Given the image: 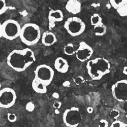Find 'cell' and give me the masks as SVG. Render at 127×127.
<instances>
[{
  "mask_svg": "<svg viewBox=\"0 0 127 127\" xmlns=\"http://www.w3.org/2000/svg\"><path fill=\"white\" fill-rule=\"evenodd\" d=\"M123 127H127V124H126V123H124V125H123Z\"/></svg>",
  "mask_w": 127,
  "mask_h": 127,
  "instance_id": "obj_30",
  "label": "cell"
},
{
  "mask_svg": "<svg viewBox=\"0 0 127 127\" xmlns=\"http://www.w3.org/2000/svg\"><path fill=\"white\" fill-rule=\"evenodd\" d=\"M120 115V112L117 109H113L110 112V116H111L113 119L116 120Z\"/></svg>",
  "mask_w": 127,
  "mask_h": 127,
  "instance_id": "obj_23",
  "label": "cell"
},
{
  "mask_svg": "<svg viewBox=\"0 0 127 127\" xmlns=\"http://www.w3.org/2000/svg\"><path fill=\"white\" fill-rule=\"evenodd\" d=\"M118 14L121 17H127V4L123 5L120 6L116 10Z\"/></svg>",
  "mask_w": 127,
  "mask_h": 127,
  "instance_id": "obj_20",
  "label": "cell"
},
{
  "mask_svg": "<svg viewBox=\"0 0 127 127\" xmlns=\"http://www.w3.org/2000/svg\"><path fill=\"white\" fill-rule=\"evenodd\" d=\"M17 100V95L14 89L5 88L0 91V107L9 108L14 106Z\"/></svg>",
  "mask_w": 127,
  "mask_h": 127,
  "instance_id": "obj_9",
  "label": "cell"
},
{
  "mask_svg": "<svg viewBox=\"0 0 127 127\" xmlns=\"http://www.w3.org/2000/svg\"><path fill=\"white\" fill-rule=\"evenodd\" d=\"M61 106V103L60 102H55L54 104V107L56 108H60V107Z\"/></svg>",
  "mask_w": 127,
  "mask_h": 127,
  "instance_id": "obj_27",
  "label": "cell"
},
{
  "mask_svg": "<svg viewBox=\"0 0 127 127\" xmlns=\"http://www.w3.org/2000/svg\"><path fill=\"white\" fill-rule=\"evenodd\" d=\"M108 122L105 119H101L99 122V127H108Z\"/></svg>",
  "mask_w": 127,
  "mask_h": 127,
  "instance_id": "obj_25",
  "label": "cell"
},
{
  "mask_svg": "<svg viewBox=\"0 0 127 127\" xmlns=\"http://www.w3.org/2000/svg\"><path fill=\"white\" fill-rule=\"evenodd\" d=\"M109 3L112 7L117 10L120 6L127 4V0H110Z\"/></svg>",
  "mask_w": 127,
  "mask_h": 127,
  "instance_id": "obj_19",
  "label": "cell"
},
{
  "mask_svg": "<svg viewBox=\"0 0 127 127\" xmlns=\"http://www.w3.org/2000/svg\"><path fill=\"white\" fill-rule=\"evenodd\" d=\"M34 53L31 49L25 48L14 49L9 53L6 58V63L14 70L21 72L25 71L35 61Z\"/></svg>",
  "mask_w": 127,
  "mask_h": 127,
  "instance_id": "obj_1",
  "label": "cell"
},
{
  "mask_svg": "<svg viewBox=\"0 0 127 127\" xmlns=\"http://www.w3.org/2000/svg\"><path fill=\"white\" fill-rule=\"evenodd\" d=\"M123 125H124V123H123L120 120H116L112 122L110 127H123Z\"/></svg>",
  "mask_w": 127,
  "mask_h": 127,
  "instance_id": "obj_24",
  "label": "cell"
},
{
  "mask_svg": "<svg viewBox=\"0 0 127 127\" xmlns=\"http://www.w3.org/2000/svg\"><path fill=\"white\" fill-rule=\"evenodd\" d=\"M64 28L69 35L76 37L84 33L86 29V24L81 18L72 16L65 21Z\"/></svg>",
  "mask_w": 127,
  "mask_h": 127,
  "instance_id": "obj_5",
  "label": "cell"
},
{
  "mask_svg": "<svg viewBox=\"0 0 127 127\" xmlns=\"http://www.w3.org/2000/svg\"><path fill=\"white\" fill-rule=\"evenodd\" d=\"M47 86L39 80L34 78L32 82V88L38 94H45L47 92Z\"/></svg>",
  "mask_w": 127,
  "mask_h": 127,
  "instance_id": "obj_15",
  "label": "cell"
},
{
  "mask_svg": "<svg viewBox=\"0 0 127 127\" xmlns=\"http://www.w3.org/2000/svg\"><path fill=\"white\" fill-rule=\"evenodd\" d=\"M123 73L124 75L127 76V66H125L123 67Z\"/></svg>",
  "mask_w": 127,
  "mask_h": 127,
  "instance_id": "obj_28",
  "label": "cell"
},
{
  "mask_svg": "<svg viewBox=\"0 0 127 127\" xmlns=\"http://www.w3.org/2000/svg\"><path fill=\"white\" fill-rule=\"evenodd\" d=\"M8 6L4 0H0V15H2L7 10Z\"/></svg>",
  "mask_w": 127,
  "mask_h": 127,
  "instance_id": "obj_21",
  "label": "cell"
},
{
  "mask_svg": "<svg viewBox=\"0 0 127 127\" xmlns=\"http://www.w3.org/2000/svg\"><path fill=\"white\" fill-rule=\"evenodd\" d=\"M7 119L10 122L14 123L16 122L17 120V117L15 113H9L7 114Z\"/></svg>",
  "mask_w": 127,
  "mask_h": 127,
  "instance_id": "obj_22",
  "label": "cell"
},
{
  "mask_svg": "<svg viewBox=\"0 0 127 127\" xmlns=\"http://www.w3.org/2000/svg\"><path fill=\"white\" fill-rule=\"evenodd\" d=\"M86 67L90 77L93 81H99L110 72L111 65L107 59L99 57L89 60Z\"/></svg>",
  "mask_w": 127,
  "mask_h": 127,
  "instance_id": "obj_2",
  "label": "cell"
},
{
  "mask_svg": "<svg viewBox=\"0 0 127 127\" xmlns=\"http://www.w3.org/2000/svg\"><path fill=\"white\" fill-rule=\"evenodd\" d=\"M113 98L120 102L127 103V80L122 79L113 84L111 88Z\"/></svg>",
  "mask_w": 127,
  "mask_h": 127,
  "instance_id": "obj_8",
  "label": "cell"
},
{
  "mask_svg": "<svg viewBox=\"0 0 127 127\" xmlns=\"http://www.w3.org/2000/svg\"><path fill=\"white\" fill-rule=\"evenodd\" d=\"M90 22H91V25L94 26L97 25L100 23L102 22V19L98 14H93L90 18Z\"/></svg>",
  "mask_w": 127,
  "mask_h": 127,
  "instance_id": "obj_18",
  "label": "cell"
},
{
  "mask_svg": "<svg viewBox=\"0 0 127 127\" xmlns=\"http://www.w3.org/2000/svg\"><path fill=\"white\" fill-rule=\"evenodd\" d=\"M39 26L33 23H29L23 25L19 38L22 42L26 46H31L37 43L41 38Z\"/></svg>",
  "mask_w": 127,
  "mask_h": 127,
  "instance_id": "obj_3",
  "label": "cell"
},
{
  "mask_svg": "<svg viewBox=\"0 0 127 127\" xmlns=\"http://www.w3.org/2000/svg\"><path fill=\"white\" fill-rule=\"evenodd\" d=\"M64 15L63 12L59 9H52L50 10L48 15V26L49 29H53L55 27L56 23L63 21Z\"/></svg>",
  "mask_w": 127,
  "mask_h": 127,
  "instance_id": "obj_11",
  "label": "cell"
},
{
  "mask_svg": "<svg viewBox=\"0 0 127 127\" xmlns=\"http://www.w3.org/2000/svg\"><path fill=\"white\" fill-rule=\"evenodd\" d=\"M93 48L85 41H81L77 48L75 56L79 61L85 62L89 61L93 54Z\"/></svg>",
  "mask_w": 127,
  "mask_h": 127,
  "instance_id": "obj_10",
  "label": "cell"
},
{
  "mask_svg": "<svg viewBox=\"0 0 127 127\" xmlns=\"http://www.w3.org/2000/svg\"><path fill=\"white\" fill-rule=\"evenodd\" d=\"M54 66L56 70L61 73L67 72L69 69L68 62L62 57H58L55 59Z\"/></svg>",
  "mask_w": 127,
  "mask_h": 127,
  "instance_id": "obj_13",
  "label": "cell"
},
{
  "mask_svg": "<svg viewBox=\"0 0 127 127\" xmlns=\"http://www.w3.org/2000/svg\"><path fill=\"white\" fill-rule=\"evenodd\" d=\"M22 27L14 19H8L0 25V36L9 40L19 38Z\"/></svg>",
  "mask_w": 127,
  "mask_h": 127,
  "instance_id": "obj_4",
  "label": "cell"
},
{
  "mask_svg": "<svg viewBox=\"0 0 127 127\" xmlns=\"http://www.w3.org/2000/svg\"><path fill=\"white\" fill-rule=\"evenodd\" d=\"M65 8L69 13L73 15L78 14L82 11L81 3L77 0H69L66 3Z\"/></svg>",
  "mask_w": 127,
  "mask_h": 127,
  "instance_id": "obj_12",
  "label": "cell"
},
{
  "mask_svg": "<svg viewBox=\"0 0 127 127\" xmlns=\"http://www.w3.org/2000/svg\"><path fill=\"white\" fill-rule=\"evenodd\" d=\"M77 48L75 45L72 43H68L65 45L63 48L64 53L67 56H72L75 55Z\"/></svg>",
  "mask_w": 127,
  "mask_h": 127,
  "instance_id": "obj_17",
  "label": "cell"
},
{
  "mask_svg": "<svg viewBox=\"0 0 127 127\" xmlns=\"http://www.w3.org/2000/svg\"><path fill=\"white\" fill-rule=\"evenodd\" d=\"M55 72L51 66L47 64L38 65L34 70V78L39 80L47 86L51 84Z\"/></svg>",
  "mask_w": 127,
  "mask_h": 127,
  "instance_id": "obj_7",
  "label": "cell"
},
{
  "mask_svg": "<svg viewBox=\"0 0 127 127\" xmlns=\"http://www.w3.org/2000/svg\"><path fill=\"white\" fill-rule=\"evenodd\" d=\"M82 115L80 109L72 107L65 109L63 114V121L67 127H77L82 121Z\"/></svg>",
  "mask_w": 127,
  "mask_h": 127,
  "instance_id": "obj_6",
  "label": "cell"
},
{
  "mask_svg": "<svg viewBox=\"0 0 127 127\" xmlns=\"http://www.w3.org/2000/svg\"><path fill=\"white\" fill-rule=\"evenodd\" d=\"M88 112L89 113H91L93 112V108L91 107H89L88 108Z\"/></svg>",
  "mask_w": 127,
  "mask_h": 127,
  "instance_id": "obj_29",
  "label": "cell"
},
{
  "mask_svg": "<svg viewBox=\"0 0 127 127\" xmlns=\"http://www.w3.org/2000/svg\"><path fill=\"white\" fill-rule=\"evenodd\" d=\"M107 26L103 22L94 26V32L95 36H102L106 34L107 32Z\"/></svg>",
  "mask_w": 127,
  "mask_h": 127,
  "instance_id": "obj_16",
  "label": "cell"
},
{
  "mask_svg": "<svg viewBox=\"0 0 127 127\" xmlns=\"http://www.w3.org/2000/svg\"><path fill=\"white\" fill-rule=\"evenodd\" d=\"M84 78H83V77L78 76L77 77H76L75 78L74 82L76 84V85H78L82 84L83 82H84Z\"/></svg>",
  "mask_w": 127,
  "mask_h": 127,
  "instance_id": "obj_26",
  "label": "cell"
},
{
  "mask_svg": "<svg viewBox=\"0 0 127 127\" xmlns=\"http://www.w3.org/2000/svg\"><path fill=\"white\" fill-rule=\"evenodd\" d=\"M41 42L46 47L52 46L57 42V38L54 33L51 31H45L41 36Z\"/></svg>",
  "mask_w": 127,
  "mask_h": 127,
  "instance_id": "obj_14",
  "label": "cell"
}]
</instances>
